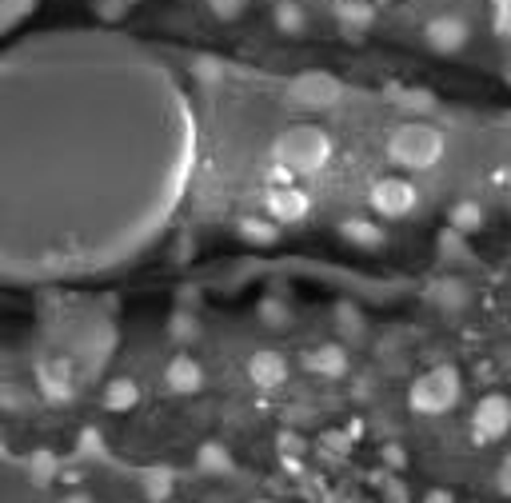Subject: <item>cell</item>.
Here are the masks:
<instances>
[{
  "label": "cell",
  "instance_id": "1",
  "mask_svg": "<svg viewBox=\"0 0 511 503\" xmlns=\"http://www.w3.org/2000/svg\"><path fill=\"white\" fill-rule=\"evenodd\" d=\"M328 156H331V140H328V132L316 125H295L288 132H280L272 144V160L292 168L295 176L320 172V168L328 164Z\"/></svg>",
  "mask_w": 511,
  "mask_h": 503
},
{
  "label": "cell",
  "instance_id": "2",
  "mask_svg": "<svg viewBox=\"0 0 511 503\" xmlns=\"http://www.w3.org/2000/svg\"><path fill=\"white\" fill-rule=\"evenodd\" d=\"M460 392H463L460 368L436 364L408 387V408L416 412V416H444V412H452L455 403H460Z\"/></svg>",
  "mask_w": 511,
  "mask_h": 503
},
{
  "label": "cell",
  "instance_id": "3",
  "mask_svg": "<svg viewBox=\"0 0 511 503\" xmlns=\"http://www.w3.org/2000/svg\"><path fill=\"white\" fill-rule=\"evenodd\" d=\"M388 156L400 168H432L444 156V136L427 125H403L392 132L388 140Z\"/></svg>",
  "mask_w": 511,
  "mask_h": 503
},
{
  "label": "cell",
  "instance_id": "4",
  "mask_svg": "<svg viewBox=\"0 0 511 503\" xmlns=\"http://www.w3.org/2000/svg\"><path fill=\"white\" fill-rule=\"evenodd\" d=\"M511 431V400L504 392H488L471 412V439L475 444H496Z\"/></svg>",
  "mask_w": 511,
  "mask_h": 503
},
{
  "label": "cell",
  "instance_id": "5",
  "mask_svg": "<svg viewBox=\"0 0 511 503\" xmlns=\"http://www.w3.org/2000/svg\"><path fill=\"white\" fill-rule=\"evenodd\" d=\"M288 100L295 108H331L339 100V81L331 73H300L288 84Z\"/></svg>",
  "mask_w": 511,
  "mask_h": 503
},
{
  "label": "cell",
  "instance_id": "6",
  "mask_svg": "<svg viewBox=\"0 0 511 503\" xmlns=\"http://www.w3.org/2000/svg\"><path fill=\"white\" fill-rule=\"evenodd\" d=\"M416 204H419L416 184L403 180V176H383V180L372 184V208L380 212V216L400 220V216H408Z\"/></svg>",
  "mask_w": 511,
  "mask_h": 503
},
{
  "label": "cell",
  "instance_id": "7",
  "mask_svg": "<svg viewBox=\"0 0 511 503\" xmlns=\"http://www.w3.org/2000/svg\"><path fill=\"white\" fill-rule=\"evenodd\" d=\"M37 387L48 403H73L76 395V379H73V364L68 360H40L37 364Z\"/></svg>",
  "mask_w": 511,
  "mask_h": 503
},
{
  "label": "cell",
  "instance_id": "8",
  "mask_svg": "<svg viewBox=\"0 0 511 503\" xmlns=\"http://www.w3.org/2000/svg\"><path fill=\"white\" fill-rule=\"evenodd\" d=\"M468 37H471L468 21H463V16H452V13L427 21V29H424V40L432 52H460L463 44H468Z\"/></svg>",
  "mask_w": 511,
  "mask_h": 503
},
{
  "label": "cell",
  "instance_id": "9",
  "mask_svg": "<svg viewBox=\"0 0 511 503\" xmlns=\"http://www.w3.org/2000/svg\"><path fill=\"white\" fill-rule=\"evenodd\" d=\"M312 208L308 192H300L295 184H284V188H272L268 192V216L276 220V224H295V220H304Z\"/></svg>",
  "mask_w": 511,
  "mask_h": 503
},
{
  "label": "cell",
  "instance_id": "10",
  "mask_svg": "<svg viewBox=\"0 0 511 503\" xmlns=\"http://www.w3.org/2000/svg\"><path fill=\"white\" fill-rule=\"evenodd\" d=\"M304 368L324 379H344L348 368H352V360H348V348L344 343H320L316 351H308L304 356Z\"/></svg>",
  "mask_w": 511,
  "mask_h": 503
},
{
  "label": "cell",
  "instance_id": "11",
  "mask_svg": "<svg viewBox=\"0 0 511 503\" xmlns=\"http://www.w3.org/2000/svg\"><path fill=\"white\" fill-rule=\"evenodd\" d=\"M248 376H252L256 387H280L284 379H288V360H284L280 351L264 348L248 360Z\"/></svg>",
  "mask_w": 511,
  "mask_h": 503
},
{
  "label": "cell",
  "instance_id": "12",
  "mask_svg": "<svg viewBox=\"0 0 511 503\" xmlns=\"http://www.w3.org/2000/svg\"><path fill=\"white\" fill-rule=\"evenodd\" d=\"M164 384L172 387V392H181V395H196L204 387V368H200V360H192V356H172V364H168V372H164Z\"/></svg>",
  "mask_w": 511,
  "mask_h": 503
},
{
  "label": "cell",
  "instance_id": "13",
  "mask_svg": "<svg viewBox=\"0 0 511 503\" xmlns=\"http://www.w3.org/2000/svg\"><path fill=\"white\" fill-rule=\"evenodd\" d=\"M196 467H200L204 475H232L236 472V460H232V452L220 439H204V444L196 447Z\"/></svg>",
  "mask_w": 511,
  "mask_h": 503
},
{
  "label": "cell",
  "instance_id": "14",
  "mask_svg": "<svg viewBox=\"0 0 511 503\" xmlns=\"http://www.w3.org/2000/svg\"><path fill=\"white\" fill-rule=\"evenodd\" d=\"M336 21L344 24V32H364L372 29L375 8L372 0H336Z\"/></svg>",
  "mask_w": 511,
  "mask_h": 503
},
{
  "label": "cell",
  "instance_id": "15",
  "mask_svg": "<svg viewBox=\"0 0 511 503\" xmlns=\"http://www.w3.org/2000/svg\"><path fill=\"white\" fill-rule=\"evenodd\" d=\"M140 403V384L128 376H116L109 387H104V408L109 412H132Z\"/></svg>",
  "mask_w": 511,
  "mask_h": 503
},
{
  "label": "cell",
  "instance_id": "16",
  "mask_svg": "<svg viewBox=\"0 0 511 503\" xmlns=\"http://www.w3.org/2000/svg\"><path fill=\"white\" fill-rule=\"evenodd\" d=\"M172 483H176L172 467H145L140 472V491H145L148 503H164L172 496Z\"/></svg>",
  "mask_w": 511,
  "mask_h": 503
},
{
  "label": "cell",
  "instance_id": "17",
  "mask_svg": "<svg viewBox=\"0 0 511 503\" xmlns=\"http://www.w3.org/2000/svg\"><path fill=\"white\" fill-rule=\"evenodd\" d=\"M339 236H344L348 244H356V248H380L383 244V228L372 224V220H344V224H339Z\"/></svg>",
  "mask_w": 511,
  "mask_h": 503
},
{
  "label": "cell",
  "instance_id": "18",
  "mask_svg": "<svg viewBox=\"0 0 511 503\" xmlns=\"http://www.w3.org/2000/svg\"><path fill=\"white\" fill-rule=\"evenodd\" d=\"M240 240L256 244V248H272V244L280 240V228H276V220L244 216V220H240Z\"/></svg>",
  "mask_w": 511,
  "mask_h": 503
},
{
  "label": "cell",
  "instance_id": "19",
  "mask_svg": "<svg viewBox=\"0 0 511 503\" xmlns=\"http://www.w3.org/2000/svg\"><path fill=\"white\" fill-rule=\"evenodd\" d=\"M272 21H276V29H280L284 37H300V32L308 29V16H304V8L295 4V0H280L276 13H272Z\"/></svg>",
  "mask_w": 511,
  "mask_h": 503
},
{
  "label": "cell",
  "instance_id": "20",
  "mask_svg": "<svg viewBox=\"0 0 511 503\" xmlns=\"http://www.w3.org/2000/svg\"><path fill=\"white\" fill-rule=\"evenodd\" d=\"M57 472H60V460H57L52 452H44V447H40V452L29 455V480L37 483V488H48Z\"/></svg>",
  "mask_w": 511,
  "mask_h": 503
},
{
  "label": "cell",
  "instance_id": "21",
  "mask_svg": "<svg viewBox=\"0 0 511 503\" xmlns=\"http://www.w3.org/2000/svg\"><path fill=\"white\" fill-rule=\"evenodd\" d=\"M480 224H483V208L475 204V200H460V204L452 208V228L455 232L471 236V232H480Z\"/></svg>",
  "mask_w": 511,
  "mask_h": 503
},
{
  "label": "cell",
  "instance_id": "22",
  "mask_svg": "<svg viewBox=\"0 0 511 503\" xmlns=\"http://www.w3.org/2000/svg\"><path fill=\"white\" fill-rule=\"evenodd\" d=\"M336 332L344 335V340H360V335H364V316L356 312L348 299H344V304H336Z\"/></svg>",
  "mask_w": 511,
  "mask_h": 503
},
{
  "label": "cell",
  "instance_id": "23",
  "mask_svg": "<svg viewBox=\"0 0 511 503\" xmlns=\"http://www.w3.org/2000/svg\"><path fill=\"white\" fill-rule=\"evenodd\" d=\"M260 320H264L268 328H288V324H292V308L284 304V299L268 296V299H260Z\"/></svg>",
  "mask_w": 511,
  "mask_h": 503
},
{
  "label": "cell",
  "instance_id": "24",
  "mask_svg": "<svg viewBox=\"0 0 511 503\" xmlns=\"http://www.w3.org/2000/svg\"><path fill=\"white\" fill-rule=\"evenodd\" d=\"M168 332H172L176 343H192L196 335H200V320L181 308V312H172V320H168Z\"/></svg>",
  "mask_w": 511,
  "mask_h": 503
},
{
  "label": "cell",
  "instance_id": "25",
  "mask_svg": "<svg viewBox=\"0 0 511 503\" xmlns=\"http://www.w3.org/2000/svg\"><path fill=\"white\" fill-rule=\"evenodd\" d=\"M32 403V395L21 384H0V412H24Z\"/></svg>",
  "mask_w": 511,
  "mask_h": 503
},
{
  "label": "cell",
  "instance_id": "26",
  "mask_svg": "<svg viewBox=\"0 0 511 503\" xmlns=\"http://www.w3.org/2000/svg\"><path fill=\"white\" fill-rule=\"evenodd\" d=\"M436 296L444 308H463L468 304V288L460 284V280H444V284H436Z\"/></svg>",
  "mask_w": 511,
  "mask_h": 503
},
{
  "label": "cell",
  "instance_id": "27",
  "mask_svg": "<svg viewBox=\"0 0 511 503\" xmlns=\"http://www.w3.org/2000/svg\"><path fill=\"white\" fill-rule=\"evenodd\" d=\"M192 73L200 76V81H220V76H224V65H220L216 56H196V60H192Z\"/></svg>",
  "mask_w": 511,
  "mask_h": 503
},
{
  "label": "cell",
  "instance_id": "28",
  "mask_svg": "<svg viewBox=\"0 0 511 503\" xmlns=\"http://www.w3.org/2000/svg\"><path fill=\"white\" fill-rule=\"evenodd\" d=\"M248 0H208V8L216 13V21H240Z\"/></svg>",
  "mask_w": 511,
  "mask_h": 503
},
{
  "label": "cell",
  "instance_id": "29",
  "mask_svg": "<svg viewBox=\"0 0 511 503\" xmlns=\"http://www.w3.org/2000/svg\"><path fill=\"white\" fill-rule=\"evenodd\" d=\"M304 447H308V444H304V439L295 436V431H288V428L276 436V452H280V455H304Z\"/></svg>",
  "mask_w": 511,
  "mask_h": 503
},
{
  "label": "cell",
  "instance_id": "30",
  "mask_svg": "<svg viewBox=\"0 0 511 503\" xmlns=\"http://www.w3.org/2000/svg\"><path fill=\"white\" fill-rule=\"evenodd\" d=\"M96 13H101V21H120V16L128 13V0H101Z\"/></svg>",
  "mask_w": 511,
  "mask_h": 503
},
{
  "label": "cell",
  "instance_id": "31",
  "mask_svg": "<svg viewBox=\"0 0 511 503\" xmlns=\"http://www.w3.org/2000/svg\"><path fill=\"white\" fill-rule=\"evenodd\" d=\"M496 488L511 499V452L504 455V464H499V472H496Z\"/></svg>",
  "mask_w": 511,
  "mask_h": 503
},
{
  "label": "cell",
  "instance_id": "32",
  "mask_svg": "<svg viewBox=\"0 0 511 503\" xmlns=\"http://www.w3.org/2000/svg\"><path fill=\"white\" fill-rule=\"evenodd\" d=\"M80 452H96V455H101V452H104V439H101V436H96V431H93V428H88V431H84V436H80Z\"/></svg>",
  "mask_w": 511,
  "mask_h": 503
},
{
  "label": "cell",
  "instance_id": "33",
  "mask_svg": "<svg viewBox=\"0 0 511 503\" xmlns=\"http://www.w3.org/2000/svg\"><path fill=\"white\" fill-rule=\"evenodd\" d=\"M383 464H388V467H403V464H408V455H403V447L388 444V447H383Z\"/></svg>",
  "mask_w": 511,
  "mask_h": 503
},
{
  "label": "cell",
  "instance_id": "34",
  "mask_svg": "<svg viewBox=\"0 0 511 503\" xmlns=\"http://www.w3.org/2000/svg\"><path fill=\"white\" fill-rule=\"evenodd\" d=\"M424 503H455V496H452L447 488H432V491L424 496Z\"/></svg>",
  "mask_w": 511,
  "mask_h": 503
},
{
  "label": "cell",
  "instance_id": "35",
  "mask_svg": "<svg viewBox=\"0 0 511 503\" xmlns=\"http://www.w3.org/2000/svg\"><path fill=\"white\" fill-rule=\"evenodd\" d=\"M60 503H96V499L88 496V491H68V496L60 499Z\"/></svg>",
  "mask_w": 511,
  "mask_h": 503
},
{
  "label": "cell",
  "instance_id": "36",
  "mask_svg": "<svg viewBox=\"0 0 511 503\" xmlns=\"http://www.w3.org/2000/svg\"><path fill=\"white\" fill-rule=\"evenodd\" d=\"M360 431H364V423H360V420L348 423V436H352V439H360Z\"/></svg>",
  "mask_w": 511,
  "mask_h": 503
},
{
  "label": "cell",
  "instance_id": "37",
  "mask_svg": "<svg viewBox=\"0 0 511 503\" xmlns=\"http://www.w3.org/2000/svg\"><path fill=\"white\" fill-rule=\"evenodd\" d=\"M252 503H272V499H252Z\"/></svg>",
  "mask_w": 511,
  "mask_h": 503
},
{
  "label": "cell",
  "instance_id": "38",
  "mask_svg": "<svg viewBox=\"0 0 511 503\" xmlns=\"http://www.w3.org/2000/svg\"><path fill=\"white\" fill-rule=\"evenodd\" d=\"M507 180H511V168H507Z\"/></svg>",
  "mask_w": 511,
  "mask_h": 503
},
{
  "label": "cell",
  "instance_id": "39",
  "mask_svg": "<svg viewBox=\"0 0 511 503\" xmlns=\"http://www.w3.org/2000/svg\"><path fill=\"white\" fill-rule=\"evenodd\" d=\"M400 503H408V499H400Z\"/></svg>",
  "mask_w": 511,
  "mask_h": 503
}]
</instances>
